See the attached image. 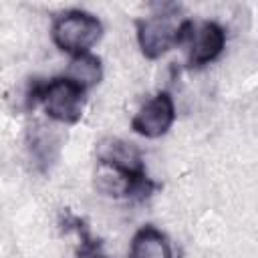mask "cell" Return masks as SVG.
I'll use <instances>...</instances> for the list:
<instances>
[{
  "label": "cell",
  "mask_w": 258,
  "mask_h": 258,
  "mask_svg": "<svg viewBox=\"0 0 258 258\" xmlns=\"http://www.w3.org/2000/svg\"><path fill=\"white\" fill-rule=\"evenodd\" d=\"M62 216H64V220L60 222L62 228L64 230H75L79 234V240H81V244H79V258H109L103 252L101 240H97V238H93L89 234V228H87L85 220H81V218H77V216H73L69 212H64Z\"/></svg>",
  "instance_id": "9"
},
{
  "label": "cell",
  "mask_w": 258,
  "mask_h": 258,
  "mask_svg": "<svg viewBox=\"0 0 258 258\" xmlns=\"http://www.w3.org/2000/svg\"><path fill=\"white\" fill-rule=\"evenodd\" d=\"M173 119H175L173 99L167 91H161L137 111V115L131 119V129L147 139H157L169 131Z\"/></svg>",
  "instance_id": "6"
},
{
  "label": "cell",
  "mask_w": 258,
  "mask_h": 258,
  "mask_svg": "<svg viewBox=\"0 0 258 258\" xmlns=\"http://www.w3.org/2000/svg\"><path fill=\"white\" fill-rule=\"evenodd\" d=\"M52 42L73 56L87 54L93 44L103 36L101 20L85 10H67L60 12L52 22Z\"/></svg>",
  "instance_id": "4"
},
{
  "label": "cell",
  "mask_w": 258,
  "mask_h": 258,
  "mask_svg": "<svg viewBox=\"0 0 258 258\" xmlns=\"http://www.w3.org/2000/svg\"><path fill=\"white\" fill-rule=\"evenodd\" d=\"M64 77H69L71 81H75L77 85H81L83 89H91L97 83H101L103 79V67H101V58L87 52V54H79L73 56Z\"/></svg>",
  "instance_id": "8"
},
{
  "label": "cell",
  "mask_w": 258,
  "mask_h": 258,
  "mask_svg": "<svg viewBox=\"0 0 258 258\" xmlns=\"http://www.w3.org/2000/svg\"><path fill=\"white\" fill-rule=\"evenodd\" d=\"M155 12L147 18H137V42L145 58H159L173 46H181L189 18H179L177 4H155Z\"/></svg>",
  "instance_id": "3"
},
{
  "label": "cell",
  "mask_w": 258,
  "mask_h": 258,
  "mask_svg": "<svg viewBox=\"0 0 258 258\" xmlns=\"http://www.w3.org/2000/svg\"><path fill=\"white\" fill-rule=\"evenodd\" d=\"M187 52V69H202L214 62L226 48V30L214 20L189 22L183 42Z\"/></svg>",
  "instance_id": "5"
},
{
  "label": "cell",
  "mask_w": 258,
  "mask_h": 258,
  "mask_svg": "<svg viewBox=\"0 0 258 258\" xmlns=\"http://www.w3.org/2000/svg\"><path fill=\"white\" fill-rule=\"evenodd\" d=\"M95 187L111 198H149L155 183L145 169L139 147L121 137H103L97 143V173Z\"/></svg>",
  "instance_id": "1"
},
{
  "label": "cell",
  "mask_w": 258,
  "mask_h": 258,
  "mask_svg": "<svg viewBox=\"0 0 258 258\" xmlns=\"http://www.w3.org/2000/svg\"><path fill=\"white\" fill-rule=\"evenodd\" d=\"M127 258H173V250L167 236L155 226L147 224L131 238Z\"/></svg>",
  "instance_id": "7"
},
{
  "label": "cell",
  "mask_w": 258,
  "mask_h": 258,
  "mask_svg": "<svg viewBox=\"0 0 258 258\" xmlns=\"http://www.w3.org/2000/svg\"><path fill=\"white\" fill-rule=\"evenodd\" d=\"M85 95L87 89H83L69 77L60 75L48 81H30L24 105L26 109L42 105L50 119L64 125H75L83 117Z\"/></svg>",
  "instance_id": "2"
}]
</instances>
